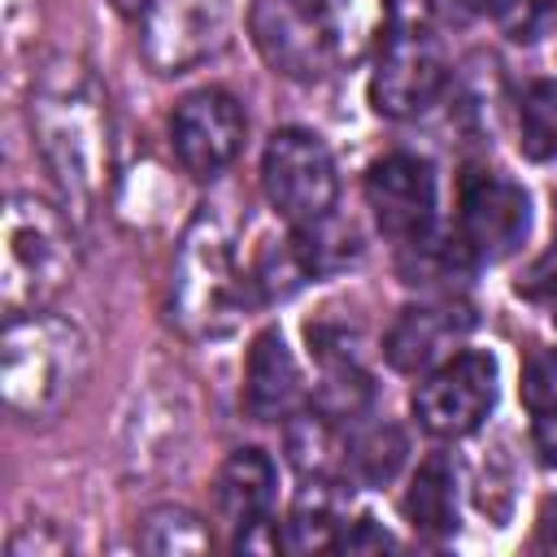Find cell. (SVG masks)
Instances as JSON below:
<instances>
[{"mask_svg":"<svg viewBox=\"0 0 557 557\" xmlns=\"http://www.w3.org/2000/svg\"><path fill=\"white\" fill-rule=\"evenodd\" d=\"M87 370V339L74 322L30 309L13 313L0 339V387L4 405L26 418L44 422L52 418L78 387Z\"/></svg>","mask_w":557,"mask_h":557,"instance_id":"obj_1","label":"cell"},{"mask_svg":"<svg viewBox=\"0 0 557 557\" xmlns=\"http://www.w3.org/2000/svg\"><path fill=\"white\" fill-rule=\"evenodd\" d=\"M30 122H35L44 161L52 165L65 196L87 205L104 174V117H100L96 91L78 65L61 61L39 83V91L30 100Z\"/></svg>","mask_w":557,"mask_h":557,"instance_id":"obj_2","label":"cell"},{"mask_svg":"<svg viewBox=\"0 0 557 557\" xmlns=\"http://www.w3.org/2000/svg\"><path fill=\"white\" fill-rule=\"evenodd\" d=\"M248 274L235 265L231 231L218 213H196L174 261V318L191 335H222L248 305Z\"/></svg>","mask_w":557,"mask_h":557,"instance_id":"obj_3","label":"cell"},{"mask_svg":"<svg viewBox=\"0 0 557 557\" xmlns=\"http://www.w3.org/2000/svg\"><path fill=\"white\" fill-rule=\"evenodd\" d=\"M74 274V239L65 218L39 196H13L4 209L0 300L13 313L44 309Z\"/></svg>","mask_w":557,"mask_h":557,"instance_id":"obj_4","label":"cell"},{"mask_svg":"<svg viewBox=\"0 0 557 557\" xmlns=\"http://www.w3.org/2000/svg\"><path fill=\"white\" fill-rule=\"evenodd\" d=\"M261 187L270 205L292 222L309 226L331 218L335 196H339V174L331 148L300 126H283L270 135L265 157H261Z\"/></svg>","mask_w":557,"mask_h":557,"instance_id":"obj_5","label":"cell"},{"mask_svg":"<svg viewBox=\"0 0 557 557\" xmlns=\"http://www.w3.org/2000/svg\"><path fill=\"white\" fill-rule=\"evenodd\" d=\"M496 405V357L466 348L426 370V379L413 392V413L422 431L440 440H461L483 426V418Z\"/></svg>","mask_w":557,"mask_h":557,"instance_id":"obj_6","label":"cell"},{"mask_svg":"<svg viewBox=\"0 0 557 557\" xmlns=\"http://www.w3.org/2000/svg\"><path fill=\"white\" fill-rule=\"evenodd\" d=\"M444 83H448L444 44L426 26H400L379 48L370 74V104L383 117H413L435 104Z\"/></svg>","mask_w":557,"mask_h":557,"instance_id":"obj_7","label":"cell"},{"mask_svg":"<svg viewBox=\"0 0 557 557\" xmlns=\"http://www.w3.org/2000/svg\"><path fill=\"white\" fill-rule=\"evenodd\" d=\"M531 231V196L522 183L496 170H470L461 178V213H457V244L470 261H505L522 248Z\"/></svg>","mask_w":557,"mask_h":557,"instance_id":"obj_8","label":"cell"},{"mask_svg":"<svg viewBox=\"0 0 557 557\" xmlns=\"http://www.w3.org/2000/svg\"><path fill=\"white\" fill-rule=\"evenodd\" d=\"M248 22H252V39H257L261 57L274 65V74L309 83L335 57V39H331L322 0H257Z\"/></svg>","mask_w":557,"mask_h":557,"instance_id":"obj_9","label":"cell"},{"mask_svg":"<svg viewBox=\"0 0 557 557\" xmlns=\"http://www.w3.org/2000/svg\"><path fill=\"white\" fill-rule=\"evenodd\" d=\"M244 109L222 87H200L174 104L170 139L174 157L191 178H218L244 148Z\"/></svg>","mask_w":557,"mask_h":557,"instance_id":"obj_10","label":"cell"},{"mask_svg":"<svg viewBox=\"0 0 557 557\" xmlns=\"http://www.w3.org/2000/svg\"><path fill=\"white\" fill-rule=\"evenodd\" d=\"M366 205L387 239L418 244L435 226V170L426 157L387 152L366 170Z\"/></svg>","mask_w":557,"mask_h":557,"instance_id":"obj_11","label":"cell"},{"mask_svg":"<svg viewBox=\"0 0 557 557\" xmlns=\"http://www.w3.org/2000/svg\"><path fill=\"white\" fill-rule=\"evenodd\" d=\"M474 313L461 300H422L396 313L383 339V357L400 374H422L435 370L440 361L453 357V348L470 335Z\"/></svg>","mask_w":557,"mask_h":557,"instance_id":"obj_12","label":"cell"},{"mask_svg":"<svg viewBox=\"0 0 557 557\" xmlns=\"http://www.w3.org/2000/svg\"><path fill=\"white\" fill-rule=\"evenodd\" d=\"M305 405V379L300 366L283 339V331H261L248 348L244 366V409L257 422H287Z\"/></svg>","mask_w":557,"mask_h":557,"instance_id":"obj_13","label":"cell"},{"mask_svg":"<svg viewBox=\"0 0 557 557\" xmlns=\"http://www.w3.org/2000/svg\"><path fill=\"white\" fill-rule=\"evenodd\" d=\"M309 352L318 357V370H322V383H318V396L313 405L326 413V418H357L366 413L374 387H370V374L361 366V352H357V335L344 331V326H326V322H309Z\"/></svg>","mask_w":557,"mask_h":557,"instance_id":"obj_14","label":"cell"},{"mask_svg":"<svg viewBox=\"0 0 557 557\" xmlns=\"http://www.w3.org/2000/svg\"><path fill=\"white\" fill-rule=\"evenodd\" d=\"M144 48L161 74H178L213 48V17L200 0H152L144 13Z\"/></svg>","mask_w":557,"mask_h":557,"instance_id":"obj_15","label":"cell"},{"mask_svg":"<svg viewBox=\"0 0 557 557\" xmlns=\"http://www.w3.org/2000/svg\"><path fill=\"white\" fill-rule=\"evenodd\" d=\"M278 492V470L261 448H235L218 470V513L239 535L257 522H270Z\"/></svg>","mask_w":557,"mask_h":557,"instance_id":"obj_16","label":"cell"},{"mask_svg":"<svg viewBox=\"0 0 557 557\" xmlns=\"http://www.w3.org/2000/svg\"><path fill=\"white\" fill-rule=\"evenodd\" d=\"M405 518L422 535H453L457 531V470L444 453H431L405 492Z\"/></svg>","mask_w":557,"mask_h":557,"instance_id":"obj_17","label":"cell"},{"mask_svg":"<svg viewBox=\"0 0 557 557\" xmlns=\"http://www.w3.org/2000/svg\"><path fill=\"white\" fill-rule=\"evenodd\" d=\"M344 513H339V492L331 479H305V487L292 500V513L283 522V548L313 553L339 544Z\"/></svg>","mask_w":557,"mask_h":557,"instance_id":"obj_18","label":"cell"},{"mask_svg":"<svg viewBox=\"0 0 557 557\" xmlns=\"http://www.w3.org/2000/svg\"><path fill=\"white\" fill-rule=\"evenodd\" d=\"M283 440H287V457L300 470V479H331L335 466L344 461V440L335 431V418H326L322 409L313 413H292L283 422Z\"/></svg>","mask_w":557,"mask_h":557,"instance_id":"obj_19","label":"cell"},{"mask_svg":"<svg viewBox=\"0 0 557 557\" xmlns=\"http://www.w3.org/2000/svg\"><path fill=\"white\" fill-rule=\"evenodd\" d=\"M405 453H409V440L400 426L392 422H370L361 431H352V440L344 444V466L370 483V487H383L396 479V470L405 466Z\"/></svg>","mask_w":557,"mask_h":557,"instance_id":"obj_20","label":"cell"},{"mask_svg":"<svg viewBox=\"0 0 557 557\" xmlns=\"http://www.w3.org/2000/svg\"><path fill=\"white\" fill-rule=\"evenodd\" d=\"M135 544L144 553L183 557V553H205L209 548V531H205V522L191 509H183V505H157V509H148L139 518Z\"/></svg>","mask_w":557,"mask_h":557,"instance_id":"obj_21","label":"cell"},{"mask_svg":"<svg viewBox=\"0 0 557 557\" xmlns=\"http://www.w3.org/2000/svg\"><path fill=\"white\" fill-rule=\"evenodd\" d=\"M518 148L531 161H557V78H540L522 91Z\"/></svg>","mask_w":557,"mask_h":557,"instance_id":"obj_22","label":"cell"},{"mask_svg":"<svg viewBox=\"0 0 557 557\" xmlns=\"http://www.w3.org/2000/svg\"><path fill=\"white\" fill-rule=\"evenodd\" d=\"M309 278H313V274H309V265H305V257H300V248H296V235L270 239V244L257 252V265H252V274H248V283H252V292H257L261 300H287V296L300 292Z\"/></svg>","mask_w":557,"mask_h":557,"instance_id":"obj_23","label":"cell"},{"mask_svg":"<svg viewBox=\"0 0 557 557\" xmlns=\"http://www.w3.org/2000/svg\"><path fill=\"white\" fill-rule=\"evenodd\" d=\"M487 13L509 44H535L557 30V0H487Z\"/></svg>","mask_w":557,"mask_h":557,"instance_id":"obj_24","label":"cell"},{"mask_svg":"<svg viewBox=\"0 0 557 557\" xmlns=\"http://www.w3.org/2000/svg\"><path fill=\"white\" fill-rule=\"evenodd\" d=\"M522 405L531 409V418L557 413V348L535 352L522 366Z\"/></svg>","mask_w":557,"mask_h":557,"instance_id":"obj_25","label":"cell"},{"mask_svg":"<svg viewBox=\"0 0 557 557\" xmlns=\"http://www.w3.org/2000/svg\"><path fill=\"white\" fill-rule=\"evenodd\" d=\"M70 553V535L57 531V522H26L9 540V557H57Z\"/></svg>","mask_w":557,"mask_h":557,"instance_id":"obj_26","label":"cell"},{"mask_svg":"<svg viewBox=\"0 0 557 557\" xmlns=\"http://www.w3.org/2000/svg\"><path fill=\"white\" fill-rule=\"evenodd\" d=\"M518 292H522L527 300H535V305L548 313V322L557 326V248L527 274V283H518Z\"/></svg>","mask_w":557,"mask_h":557,"instance_id":"obj_27","label":"cell"},{"mask_svg":"<svg viewBox=\"0 0 557 557\" xmlns=\"http://www.w3.org/2000/svg\"><path fill=\"white\" fill-rule=\"evenodd\" d=\"M339 548H348V553H361V548H396V540H392L370 513H361V518L339 535Z\"/></svg>","mask_w":557,"mask_h":557,"instance_id":"obj_28","label":"cell"},{"mask_svg":"<svg viewBox=\"0 0 557 557\" xmlns=\"http://www.w3.org/2000/svg\"><path fill=\"white\" fill-rule=\"evenodd\" d=\"M535 453L548 470H557V413L535 418Z\"/></svg>","mask_w":557,"mask_h":557,"instance_id":"obj_29","label":"cell"},{"mask_svg":"<svg viewBox=\"0 0 557 557\" xmlns=\"http://www.w3.org/2000/svg\"><path fill=\"white\" fill-rule=\"evenodd\" d=\"M540 548H557V500H544L540 509Z\"/></svg>","mask_w":557,"mask_h":557,"instance_id":"obj_30","label":"cell"},{"mask_svg":"<svg viewBox=\"0 0 557 557\" xmlns=\"http://www.w3.org/2000/svg\"><path fill=\"white\" fill-rule=\"evenodd\" d=\"M431 4H435V13L448 17V22H461V17L474 13V0H431Z\"/></svg>","mask_w":557,"mask_h":557,"instance_id":"obj_31","label":"cell"},{"mask_svg":"<svg viewBox=\"0 0 557 557\" xmlns=\"http://www.w3.org/2000/svg\"><path fill=\"white\" fill-rule=\"evenodd\" d=\"M117 4H122L126 13H148V4H152V0H117Z\"/></svg>","mask_w":557,"mask_h":557,"instance_id":"obj_32","label":"cell"}]
</instances>
